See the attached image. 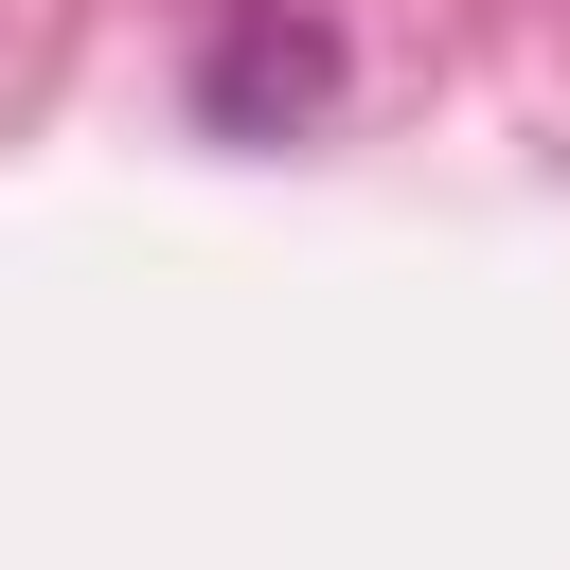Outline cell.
<instances>
[{"label":"cell","mask_w":570,"mask_h":570,"mask_svg":"<svg viewBox=\"0 0 570 570\" xmlns=\"http://www.w3.org/2000/svg\"><path fill=\"white\" fill-rule=\"evenodd\" d=\"M321 107H338V18H303V0H232L214 53H196V125H214V142H303Z\"/></svg>","instance_id":"obj_1"}]
</instances>
